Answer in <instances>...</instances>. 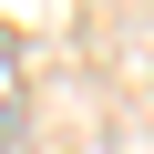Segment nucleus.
Returning a JSON list of instances; mask_svg holds the SVG:
<instances>
[{
	"label": "nucleus",
	"mask_w": 154,
	"mask_h": 154,
	"mask_svg": "<svg viewBox=\"0 0 154 154\" xmlns=\"http://www.w3.org/2000/svg\"><path fill=\"white\" fill-rule=\"evenodd\" d=\"M0 144H21V51L0 41Z\"/></svg>",
	"instance_id": "f257e3e1"
}]
</instances>
